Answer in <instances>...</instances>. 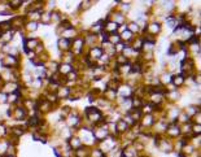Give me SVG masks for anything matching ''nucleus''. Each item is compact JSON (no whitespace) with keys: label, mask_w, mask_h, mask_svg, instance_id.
<instances>
[{"label":"nucleus","mask_w":201,"mask_h":157,"mask_svg":"<svg viewBox=\"0 0 201 157\" xmlns=\"http://www.w3.org/2000/svg\"><path fill=\"white\" fill-rule=\"evenodd\" d=\"M71 95V88L69 86H60L56 91L57 99H69Z\"/></svg>","instance_id":"nucleus-14"},{"label":"nucleus","mask_w":201,"mask_h":157,"mask_svg":"<svg viewBox=\"0 0 201 157\" xmlns=\"http://www.w3.org/2000/svg\"><path fill=\"white\" fill-rule=\"evenodd\" d=\"M81 147H83V143H82L81 138H78V136H70L69 138V148L71 151H77V149H79Z\"/></svg>","instance_id":"nucleus-16"},{"label":"nucleus","mask_w":201,"mask_h":157,"mask_svg":"<svg viewBox=\"0 0 201 157\" xmlns=\"http://www.w3.org/2000/svg\"><path fill=\"white\" fill-rule=\"evenodd\" d=\"M94 1H91V0H87V1H82L81 3V9L82 11H87V9H90L91 7H92Z\"/></svg>","instance_id":"nucleus-30"},{"label":"nucleus","mask_w":201,"mask_h":157,"mask_svg":"<svg viewBox=\"0 0 201 157\" xmlns=\"http://www.w3.org/2000/svg\"><path fill=\"white\" fill-rule=\"evenodd\" d=\"M0 64L4 69H16L20 65V59L17 56H13V55H5L1 60H0Z\"/></svg>","instance_id":"nucleus-2"},{"label":"nucleus","mask_w":201,"mask_h":157,"mask_svg":"<svg viewBox=\"0 0 201 157\" xmlns=\"http://www.w3.org/2000/svg\"><path fill=\"white\" fill-rule=\"evenodd\" d=\"M7 100H8V95L0 91V103L4 104V103H7Z\"/></svg>","instance_id":"nucleus-34"},{"label":"nucleus","mask_w":201,"mask_h":157,"mask_svg":"<svg viewBox=\"0 0 201 157\" xmlns=\"http://www.w3.org/2000/svg\"><path fill=\"white\" fill-rule=\"evenodd\" d=\"M11 27L12 29H20V27H23L26 23V16H16L11 20Z\"/></svg>","instance_id":"nucleus-12"},{"label":"nucleus","mask_w":201,"mask_h":157,"mask_svg":"<svg viewBox=\"0 0 201 157\" xmlns=\"http://www.w3.org/2000/svg\"><path fill=\"white\" fill-rule=\"evenodd\" d=\"M125 20H126L125 13H122V12H117L115 15H113V20H112V21L115 22L118 26H121V25H126V23H125Z\"/></svg>","instance_id":"nucleus-20"},{"label":"nucleus","mask_w":201,"mask_h":157,"mask_svg":"<svg viewBox=\"0 0 201 157\" xmlns=\"http://www.w3.org/2000/svg\"><path fill=\"white\" fill-rule=\"evenodd\" d=\"M156 122V118L153 117V114H143L141 119L139 121V124H140V127H141V131L145 129H149V127H153V125H155Z\"/></svg>","instance_id":"nucleus-7"},{"label":"nucleus","mask_w":201,"mask_h":157,"mask_svg":"<svg viewBox=\"0 0 201 157\" xmlns=\"http://www.w3.org/2000/svg\"><path fill=\"white\" fill-rule=\"evenodd\" d=\"M103 55H104V52H103V48H101L100 46H92L90 49V53H88L87 56L95 63V61H97Z\"/></svg>","instance_id":"nucleus-10"},{"label":"nucleus","mask_w":201,"mask_h":157,"mask_svg":"<svg viewBox=\"0 0 201 157\" xmlns=\"http://www.w3.org/2000/svg\"><path fill=\"white\" fill-rule=\"evenodd\" d=\"M44 51V47H43V43H39L38 46L35 47V49H34V53L35 55H39L40 52H43Z\"/></svg>","instance_id":"nucleus-33"},{"label":"nucleus","mask_w":201,"mask_h":157,"mask_svg":"<svg viewBox=\"0 0 201 157\" xmlns=\"http://www.w3.org/2000/svg\"><path fill=\"white\" fill-rule=\"evenodd\" d=\"M157 147H158V149H161V151L166 152V153L171 152V149L174 148V145H173V143L170 142V139H166V138H161V140L158 142Z\"/></svg>","instance_id":"nucleus-11"},{"label":"nucleus","mask_w":201,"mask_h":157,"mask_svg":"<svg viewBox=\"0 0 201 157\" xmlns=\"http://www.w3.org/2000/svg\"><path fill=\"white\" fill-rule=\"evenodd\" d=\"M162 27H161V23L160 22H151V23H147V26L144 27V31L148 33V36L149 35H157V34L161 33Z\"/></svg>","instance_id":"nucleus-8"},{"label":"nucleus","mask_w":201,"mask_h":157,"mask_svg":"<svg viewBox=\"0 0 201 157\" xmlns=\"http://www.w3.org/2000/svg\"><path fill=\"white\" fill-rule=\"evenodd\" d=\"M25 131H26V129L22 127V126H15V127L11 129V134L15 136V138H20L21 135L25 134Z\"/></svg>","instance_id":"nucleus-22"},{"label":"nucleus","mask_w":201,"mask_h":157,"mask_svg":"<svg viewBox=\"0 0 201 157\" xmlns=\"http://www.w3.org/2000/svg\"><path fill=\"white\" fill-rule=\"evenodd\" d=\"M130 129L131 127L126 124L122 118H120L115 122V131H117V134H127V132L130 131Z\"/></svg>","instance_id":"nucleus-13"},{"label":"nucleus","mask_w":201,"mask_h":157,"mask_svg":"<svg viewBox=\"0 0 201 157\" xmlns=\"http://www.w3.org/2000/svg\"><path fill=\"white\" fill-rule=\"evenodd\" d=\"M171 83L175 86V90H176V88H180L182 86H184L186 77L183 76V74H175V76L171 77Z\"/></svg>","instance_id":"nucleus-17"},{"label":"nucleus","mask_w":201,"mask_h":157,"mask_svg":"<svg viewBox=\"0 0 201 157\" xmlns=\"http://www.w3.org/2000/svg\"><path fill=\"white\" fill-rule=\"evenodd\" d=\"M39 21L43 23V25H49L51 23V12H46V13H42L40 15V18Z\"/></svg>","instance_id":"nucleus-24"},{"label":"nucleus","mask_w":201,"mask_h":157,"mask_svg":"<svg viewBox=\"0 0 201 157\" xmlns=\"http://www.w3.org/2000/svg\"><path fill=\"white\" fill-rule=\"evenodd\" d=\"M8 132H9L8 129H7L3 124H0V138H4V136H7V135H8Z\"/></svg>","instance_id":"nucleus-32"},{"label":"nucleus","mask_w":201,"mask_h":157,"mask_svg":"<svg viewBox=\"0 0 201 157\" xmlns=\"http://www.w3.org/2000/svg\"><path fill=\"white\" fill-rule=\"evenodd\" d=\"M73 70H74V66L71 65V64H65V63H62V64H60V65H59L57 73H59V74H62L64 77H66L67 74H69L70 71H73Z\"/></svg>","instance_id":"nucleus-18"},{"label":"nucleus","mask_w":201,"mask_h":157,"mask_svg":"<svg viewBox=\"0 0 201 157\" xmlns=\"http://www.w3.org/2000/svg\"><path fill=\"white\" fill-rule=\"evenodd\" d=\"M165 134L168 135L169 139L178 138V136L182 135V134H180V125H178L176 122H174V124H169L168 129H166V131H165Z\"/></svg>","instance_id":"nucleus-3"},{"label":"nucleus","mask_w":201,"mask_h":157,"mask_svg":"<svg viewBox=\"0 0 201 157\" xmlns=\"http://www.w3.org/2000/svg\"><path fill=\"white\" fill-rule=\"evenodd\" d=\"M0 81H1V76H0Z\"/></svg>","instance_id":"nucleus-36"},{"label":"nucleus","mask_w":201,"mask_h":157,"mask_svg":"<svg viewBox=\"0 0 201 157\" xmlns=\"http://www.w3.org/2000/svg\"><path fill=\"white\" fill-rule=\"evenodd\" d=\"M178 51H179L178 44H176V43H173L171 46L169 47V49H168V55H169V56H176Z\"/></svg>","instance_id":"nucleus-26"},{"label":"nucleus","mask_w":201,"mask_h":157,"mask_svg":"<svg viewBox=\"0 0 201 157\" xmlns=\"http://www.w3.org/2000/svg\"><path fill=\"white\" fill-rule=\"evenodd\" d=\"M12 117L17 119V121H23V119H26L27 117V112H26V108L25 107H16L13 108L12 110Z\"/></svg>","instance_id":"nucleus-9"},{"label":"nucleus","mask_w":201,"mask_h":157,"mask_svg":"<svg viewBox=\"0 0 201 157\" xmlns=\"http://www.w3.org/2000/svg\"><path fill=\"white\" fill-rule=\"evenodd\" d=\"M103 156H104V153L101 152L100 148H95L90 151V157H103Z\"/></svg>","instance_id":"nucleus-29"},{"label":"nucleus","mask_w":201,"mask_h":157,"mask_svg":"<svg viewBox=\"0 0 201 157\" xmlns=\"http://www.w3.org/2000/svg\"><path fill=\"white\" fill-rule=\"evenodd\" d=\"M126 27H127V30L130 33H132V34L139 33V30H140V27L138 26V23H136V22H130L128 25H126Z\"/></svg>","instance_id":"nucleus-27"},{"label":"nucleus","mask_w":201,"mask_h":157,"mask_svg":"<svg viewBox=\"0 0 201 157\" xmlns=\"http://www.w3.org/2000/svg\"><path fill=\"white\" fill-rule=\"evenodd\" d=\"M122 156L125 157H139V152L136 151L134 147H126V148L122 151Z\"/></svg>","instance_id":"nucleus-19"},{"label":"nucleus","mask_w":201,"mask_h":157,"mask_svg":"<svg viewBox=\"0 0 201 157\" xmlns=\"http://www.w3.org/2000/svg\"><path fill=\"white\" fill-rule=\"evenodd\" d=\"M83 47H84V39L83 36H77L71 40V48H73V52L74 55H81L82 51H83Z\"/></svg>","instance_id":"nucleus-5"},{"label":"nucleus","mask_w":201,"mask_h":157,"mask_svg":"<svg viewBox=\"0 0 201 157\" xmlns=\"http://www.w3.org/2000/svg\"><path fill=\"white\" fill-rule=\"evenodd\" d=\"M57 46H59V49L62 51V52H69V51H71V40L60 38L59 42H57Z\"/></svg>","instance_id":"nucleus-15"},{"label":"nucleus","mask_w":201,"mask_h":157,"mask_svg":"<svg viewBox=\"0 0 201 157\" xmlns=\"http://www.w3.org/2000/svg\"><path fill=\"white\" fill-rule=\"evenodd\" d=\"M3 157H15V156H11V155H5V156H3Z\"/></svg>","instance_id":"nucleus-35"},{"label":"nucleus","mask_w":201,"mask_h":157,"mask_svg":"<svg viewBox=\"0 0 201 157\" xmlns=\"http://www.w3.org/2000/svg\"><path fill=\"white\" fill-rule=\"evenodd\" d=\"M117 96H118L117 91H114V90H108V88H107V90L104 91V99H105V100H108V101H110V103L113 100H115Z\"/></svg>","instance_id":"nucleus-21"},{"label":"nucleus","mask_w":201,"mask_h":157,"mask_svg":"<svg viewBox=\"0 0 201 157\" xmlns=\"http://www.w3.org/2000/svg\"><path fill=\"white\" fill-rule=\"evenodd\" d=\"M22 0H13V1H8V7L9 9H18L22 5Z\"/></svg>","instance_id":"nucleus-28"},{"label":"nucleus","mask_w":201,"mask_h":157,"mask_svg":"<svg viewBox=\"0 0 201 157\" xmlns=\"http://www.w3.org/2000/svg\"><path fill=\"white\" fill-rule=\"evenodd\" d=\"M101 144H103V147H101V152L104 153V155H107L108 152H112L114 149V145H115V138H113L112 135H109L107 139H104L103 142H101Z\"/></svg>","instance_id":"nucleus-4"},{"label":"nucleus","mask_w":201,"mask_h":157,"mask_svg":"<svg viewBox=\"0 0 201 157\" xmlns=\"http://www.w3.org/2000/svg\"><path fill=\"white\" fill-rule=\"evenodd\" d=\"M13 33H15L13 30H12V31L9 30V31H7V33H3L1 38H0V42H1L3 44H8L13 39Z\"/></svg>","instance_id":"nucleus-23"},{"label":"nucleus","mask_w":201,"mask_h":157,"mask_svg":"<svg viewBox=\"0 0 201 157\" xmlns=\"http://www.w3.org/2000/svg\"><path fill=\"white\" fill-rule=\"evenodd\" d=\"M200 132H201V126L200 125H195V124H192V134L193 135H197L199 136L200 135Z\"/></svg>","instance_id":"nucleus-31"},{"label":"nucleus","mask_w":201,"mask_h":157,"mask_svg":"<svg viewBox=\"0 0 201 157\" xmlns=\"http://www.w3.org/2000/svg\"><path fill=\"white\" fill-rule=\"evenodd\" d=\"M25 29L27 30V31H35V30H38V22L35 21H26L25 23Z\"/></svg>","instance_id":"nucleus-25"},{"label":"nucleus","mask_w":201,"mask_h":157,"mask_svg":"<svg viewBox=\"0 0 201 157\" xmlns=\"http://www.w3.org/2000/svg\"><path fill=\"white\" fill-rule=\"evenodd\" d=\"M66 124L69 127H78L81 124V116L78 114L75 110H71L70 113L66 116Z\"/></svg>","instance_id":"nucleus-6"},{"label":"nucleus","mask_w":201,"mask_h":157,"mask_svg":"<svg viewBox=\"0 0 201 157\" xmlns=\"http://www.w3.org/2000/svg\"><path fill=\"white\" fill-rule=\"evenodd\" d=\"M84 114H86V118L92 125H99V124H103L104 122V114L99 108L88 107L84 109Z\"/></svg>","instance_id":"nucleus-1"},{"label":"nucleus","mask_w":201,"mask_h":157,"mask_svg":"<svg viewBox=\"0 0 201 157\" xmlns=\"http://www.w3.org/2000/svg\"><path fill=\"white\" fill-rule=\"evenodd\" d=\"M121 157H125V156H122V155H121Z\"/></svg>","instance_id":"nucleus-37"}]
</instances>
